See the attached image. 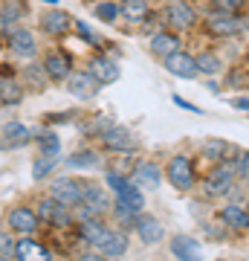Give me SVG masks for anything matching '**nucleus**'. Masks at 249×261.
I'll return each mask as SVG.
<instances>
[{
	"label": "nucleus",
	"mask_w": 249,
	"mask_h": 261,
	"mask_svg": "<svg viewBox=\"0 0 249 261\" xmlns=\"http://www.w3.org/2000/svg\"><path fill=\"white\" fill-rule=\"evenodd\" d=\"M165 180L177 192H191L197 186V171H194V163L188 154H174V157L165 163Z\"/></svg>",
	"instance_id": "1"
},
{
	"label": "nucleus",
	"mask_w": 249,
	"mask_h": 261,
	"mask_svg": "<svg viewBox=\"0 0 249 261\" xmlns=\"http://www.w3.org/2000/svg\"><path fill=\"white\" fill-rule=\"evenodd\" d=\"M235 160H226V163H214L209 177L203 183V195L206 197H223V195H232V186H235Z\"/></svg>",
	"instance_id": "2"
},
{
	"label": "nucleus",
	"mask_w": 249,
	"mask_h": 261,
	"mask_svg": "<svg viewBox=\"0 0 249 261\" xmlns=\"http://www.w3.org/2000/svg\"><path fill=\"white\" fill-rule=\"evenodd\" d=\"M246 29V20L240 15H223V12H212L206 18V32L214 38H235Z\"/></svg>",
	"instance_id": "3"
},
{
	"label": "nucleus",
	"mask_w": 249,
	"mask_h": 261,
	"mask_svg": "<svg viewBox=\"0 0 249 261\" xmlns=\"http://www.w3.org/2000/svg\"><path fill=\"white\" fill-rule=\"evenodd\" d=\"M49 197H56L58 203L64 206H81L84 200V183L81 180H73V177H56L49 183Z\"/></svg>",
	"instance_id": "4"
},
{
	"label": "nucleus",
	"mask_w": 249,
	"mask_h": 261,
	"mask_svg": "<svg viewBox=\"0 0 249 261\" xmlns=\"http://www.w3.org/2000/svg\"><path fill=\"white\" fill-rule=\"evenodd\" d=\"M165 20L174 29H191L197 27V9L188 0H165Z\"/></svg>",
	"instance_id": "5"
},
{
	"label": "nucleus",
	"mask_w": 249,
	"mask_h": 261,
	"mask_svg": "<svg viewBox=\"0 0 249 261\" xmlns=\"http://www.w3.org/2000/svg\"><path fill=\"white\" fill-rule=\"evenodd\" d=\"M168 250L177 261H203L206 252H203V244L197 241L194 235H174L168 241Z\"/></svg>",
	"instance_id": "6"
},
{
	"label": "nucleus",
	"mask_w": 249,
	"mask_h": 261,
	"mask_svg": "<svg viewBox=\"0 0 249 261\" xmlns=\"http://www.w3.org/2000/svg\"><path fill=\"white\" fill-rule=\"evenodd\" d=\"M133 229H136L139 241L148 244V247H154V244H159L165 238V229L159 224V218H154L151 212H139L136 218H133Z\"/></svg>",
	"instance_id": "7"
},
{
	"label": "nucleus",
	"mask_w": 249,
	"mask_h": 261,
	"mask_svg": "<svg viewBox=\"0 0 249 261\" xmlns=\"http://www.w3.org/2000/svg\"><path fill=\"white\" fill-rule=\"evenodd\" d=\"M9 229L18 235H35L41 218H38V209H29V206H15L9 209Z\"/></svg>",
	"instance_id": "8"
},
{
	"label": "nucleus",
	"mask_w": 249,
	"mask_h": 261,
	"mask_svg": "<svg viewBox=\"0 0 249 261\" xmlns=\"http://www.w3.org/2000/svg\"><path fill=\"white\" fill-rule=\"evenodd\" d=\"M113 195H116V203L119 206H125L128 212H133V215H139V212H145V195H142V189L133 183V180H125L122 186H116L113 189Z\"/></svg>",
	"instance_id": "9"
},
{
	"label": "nucleus",
	"mask_w": 249,
	"mask_h": 261,
	"mask_svg": "<svg viewBox=\"0 0 249 261\" xmlns=\"http://www.w3.org/2000/svg\"><path fill=\"white\" fill-rule=\"evenodd\" d=\"M162 64H165V70L168 73H174L177 79H197L200 75V70H197V61H194V56L191 53H185V49H177L174 56H168V58H162Z\"/></svg>",
	"instance_id": "10"
},
{
	"label": "nucleus",
	"mask_w": 249,
	"mask_h": 261,
	"mask_svg": "<svg viewBox=\"0 0 249 261\" xmlns=\"http://www.w3.org/2000/svg\"><path fill=\"white\" fill-rule=\"evenodd\" d=\"M99 79L90 73V70H78V73H70L67 79V90L75 96V99H90V96L99 93Z\"/></svg>",
	"instance_id": "11"
},
{
	"label": "nucleus",
	"mask_w": 249,
	"mask_h": 261,
	"mask_svg": "<svg viewBox=\"0 0 249 261\" xmlns=\"http://www.w3.org/2000/svg\"><path fill=\"white\" fill-rule=\"evenodd\" d=\"M38 218L46 221V224H56V226H70L73 218H70V206L58 203L56 197H44L38 203Z\"/></svg>",
	"instance_id": "12"
},
{
	"label": "nucleus",
	"mask_w": 249,
	"mask_h": 261,
	"mask_svg": "<svg viewBox=\"0 0 249 261\" xmlns=\"http://www.w3.org/2000/svg\"><path fill=\"white\" fill-rule=\"evenodd\" d=\"M162 174H165V171H162L154 160H142V163H136V168H133L130 180H133V183L145 192V189H157L159 183H162Z\"/></svg>",
	"instance_id": "13"
},
{
	"label": "nucleus",
	"mask_w": 249,
	"mask_h": 261,
	"mask_svg": "<svg viewBox=\"0 0 249 261\" xmlns=\"http://www.w3.org/2000/svg\"><path fill=\"white\" fill-rule=\"evenodd\" d=\"M9 49L18 58H26V61H29V58L38 53V41H35V35H32L29 29L18 27V29H12V32H9Z\"/></svg>",
	"instance_id": "14"
},
{
	"label": "nucleus",
	"mask_w": 249,
	"mask_h": 261,
	"mask_svg": "<svg viewBox=\"0 0 249 261\" xmlns=\"http://www.w3.org/2000/svg\"><path fill=\"white\" fill-rule=\"evenodd\" d=\"M102 145L107 151H130L133 148V137L125 125H107L102 130Z\"/></svg>",
	"instance_id": "15"
},
{
	"label": "nucleus",
	"mask_w": 249,
	"mask_h": 261,
	"mask_svg": "<svg viewBox=\"0 0 249 261\" xmlns=\"http://www.w3.org/2000/svg\"><path fill=\"white\" fill-rule=\"evenodd\" d=\"M151 56H157L159 61L168 56H174L177 49H183V44H180V35H174V32H165V29H159V32H154V38H151Z\"/></svg>",
	"instance_id": "16"
},
{
	"label": "nucleus",
	"mask_w": 249,
	"mask_h": 261,
	"mask_svg": "<svg viewBox=\"0 0 249 261\" xmlns=\"http://www.w3.org/2000/svg\"><path fill=\"white\" fill-rule=\"evenodd\" d=\"M70 27H73V18H70L64 9H49V12H44V18H41V29L52 38L67 35Z\"/></svg>",
	"instance_id": "17"
},
{
	"label": "nucleus",
	"mask_w": 249,
	"mask_h": 261,
	"mask_svg": "<svg viewBox=\"0 0 249 261\" xmlns=\"http://www.w3.org/2000/svg\"><path fill=\"white\" fill-rule=\"evenodd\" d=\"M217 221H220L226 229H235V232L249 229V212L240 203H226L220 212H217Z\"/></svg>",
	"instance_id": "18"
},
{
	"label": "nucleus",
	"mask_w": 249,
	"mask_h": 261,
	"mask_svg": "<svg viewBox=\"0 0 249 261\" xmlns=\"http://www.w3.org/2000/svg\"><path fill=\"white\" fill-rule=\"evenodd\" d=\"M15 258L18 261H52V252L44 244H38L35 238L23 235V241L15 244Z\"/></svg>",
	"instance_id": "19"
},
{
	"label": "nucleus",
	"mask_w": 249,
	"mask_h": 261,
	"mask_svg": "<svg viewBox=\"0 0 249 261\" xmlns=\"http://www.w3.org/2000/svg\"><path fill=\"white\" fill-rule=\"evenodd\" d=\"M44 70H46V79L49 82H67L70 73H73V64L64 53H49L44 58Z\"/></svg>",
	"instance_id": "20"
},
{
	"label": "nucleus",
	"mask_w": 249,
	"mask_h": 261,
	"mask_svg": "<svg viewBox=\"0 0 249 261\" xmlns=\"http://www.w3.org/2000/svg\"><path fill=\"white\" fill-rule=\"evenodd\" d=\"M90 73L99 79V84H113V82H119V75H122V70H119V64L113 61V58H107V56H96L90 61Z\"/></svg>",
	"instance_id": "21"
},
{
	"label": "nucleus",
	"mask_w": 249,
	"mask_h": 261,
	"mask_svg": "<svg viewBox=\"0 0 249 261\" xmlns=\"http://www.w3.org/2000/svg\"><path fill=\"white\" fill-rule=\"evenodd\" d=\"M81 241H87V244H93V247H99V244L104 241V235L110 232L107 226L99 221V215H90V212H84V218H81Z\"/></svg>",
	"instance_id": "22"
},
{
	"label": "nucleus",
	"mask_w": 249,
	"mask_h": 261,
	"mask_svg": "<svg viewBox=\"0 0 249 261\" xmlns=\"http://www.w3.org/2000/svg\"><path fill=\"white\" fill-rule=\"evenodd\" d=\"M96 250H102L110 261L122 258V255L128 252V235H125V232H116V229H110V232L104 235V241L99 244Z\"/></svg>",
	"instance_id": "23"
},
{
	"label": "nucleus",
	"mask_w": 249,
	"mask_h": 261,
	"mask_svg": "<svg viewBox=\"0 0 249 261\" xmlns=\"http://www.w3.org/2000/svg\"><path fill=\"white\" fill-rule=\"evenodd\" d=\"M107 206V192L96 183H84V200H81V209L90 215H99Z\"/></svg>",
	"instance_id": "24"
},
{
	"label": "nucleus",
	"mask_w": 249,
	"mask_h": 261,
	"mask_svg": "<svg viewBox=\"0 0 249 261\" xmlns=\"http://www.w3.org/2000/svg\"><path fill=\"white\" fill-rule=\"evenodd\" d=\"M32 137H35V130L29 128V125H23V122H9V125H3V142L12 145V148L29 142Z\"/></svg>",
	"instance_id": "25"
},
{
	"label": "nucleus",
	"mask_w": 249,
	"mask_h": 261,
	"mask_svg": "<svg viewBox=\"0 0 249 261\" xmlns=\"http://www.w3.org/2000/svg\"><path fill=\"white\" fill-rule=\"evenodd\" d=\"M200 151H203V157H209L212 163H226V160H235V157H232V145L226 140H217V137H214V140H206Z\"/></svg>",
	"instance_id": "26"
},
{
	"label": "nucleus",
	"mask_w": 249,
	"mask_h": 261,
	"mask_svg": "<svg viewBox=\"0 0 249 261\" xmlns=\"http://www.w3.org/2000/svg\"><path fill=\"white\" fill-rule=\"evenodd\" d=\"M119 9H122V18H128L130 23H139V20L148 18L151 3L148 0H119Z\"/></svg>",
	"instance_id": "27"
},
{
	"label": "nucleus",
	"mask_w": 249,
	"mask_h": 261,
	"mask_svg": "<svg viewBox=\"0 0 249 261\" xmlns=\"http://www.w3.org/2000/svg\"><path fill=\"white\" fill-rule=\"evenodd\" d=\"M194 61H197V70L203 75H217L223 70V64H220V56L217 53H212V49H203V53H197L194 56Z\"/></svg>",
	"instance_id": "28"
},
{
	"label": "nucleus",
	"mask_w": 249,
	"mask_h": 261,
	"mask_svg": "<svg viewBox=\"0 0 249 261\" xmlns=\"http://www.w3.org/2000/svg\"><path fill=\"white\" fill-rule=\"evenodd\" d=\"M23 99V87L12 79H0V105H18Z\"/></svg>",
	"instance_id": "29"
},
{
	"label": "nucleus",
	"mask_w": 249,
	"mask_h": 261,
	"mask_svg": "<svg viewBox=\"0 0 249 261\" xmlns=\"http://www.w3.org/2000/svg\"><path fill=\"white\" fill-rule=\"evenodd\" d=\"M93 15L99 20H104V23H113L122 15V9H119V3H113V0H102V3L93 6Z\"/></svg>",
	"instance_id": "30"
},
{
	"label": "nucleus",
	"mask_w": 249,
	"mask_h": 261,
	"mask_svg": "<svg viewBox=\"0 0 249 261\" xmlns=\"http://www.w3.org/2000/svg\"><path fill=\"white\" fill-rule=\"evenodd\" d=\"M67 166L70 168H96L99 166V154L96 151H78L73 157L67 160Z\"/></svg>",
	"instance_id": "31"
},
{
	"label": "nucleus",
	"mask_w": 249,
	"mask_h": 261,
	"mask_svg": "<svg viewBox=\"0 0 249 261\" xmlns=\"http://www.w3.org/2000/svg\"><path fill=\"white\" fill-rule=\"evenodd\" d=\"M52 168H56V157H46V154H41V157L32 163V177H35V180H46Z\"/></svg>",
	"instance_id": "32"
},
{
	"label": "nucleus",
	"mask_w": 249,
	"mask_h": 261,
	"mask_svg": "<svg viewBox=\"0 0 249 261\" xmlns=\"http://www.w3.org/2000/svg\"><path fill=\"white\" fill-rule=\"evenodd\" d=\"M41 154L46 157H58L61 154V140H58V134H41Z\"/></svg>",
	"instance_id": "33"
},
{
	"label": "nucleus",
	"mask_w": 249,
	"mask_h": 261,
	"mask_svg": "<svg viewBox=\"0 0 249 261\" xmlns=\"http://www.w3.org/2000/svg\"><path fill=\"white\" fill-rule=\"evenodd\" d=\"M214 12H223V15H240L246 9V0H212Z\"/></svg>",
	"instance_id": "34"
},
{
	"label": "nucleus",
	"mask_w": 249,
	"mask_h": 261,
	"mask_svg": "<svg viewBox=\"0 0 249 261\" xmlns=\"http://www.w3.org/2000/svg\"><path fill=\"white\" fill-rule=\"evenodd\" d=\"M235 171L240 180H249V151H238L235 154Z\"/></svg>",
	"instance_id": "35"
},
{
	"label": "nucleus",
	"mask_w": 249,
	"mask_h": 261,
	"mask_svg": "<svg viewBox=\"0 0 249 261\" xmlns=\"http://www.w3.org/2000/svg\"><path fill=\"white\" fill-rule=\"evenodd\" d=\"M73 27L78 29V38H81V41H87V44H102V38L96 35V32L84 23V20H73Z\"/></svg>",
	"instance_id": "36"
},
{
	"label": "nucleus",
	"mask_w": 249,
	"mask_h": 261,
	"mask_svg": "<svg viewBox=\"0 0 249 261\" xmlns=\"http://www.w3.org/2000/svg\"><path fill=\"white\" fill-rule=\"evenodd\" d=\"M0 12H3V18H6V23H15V20L20 18V3H6V6H0Z\"/></svg>",
	"instance_id": "37"
},
{
	"label": "nucleus",
	"mask_w": 249,
	"mask_h": 261,
	"mask_svg": "<svg viewBox=\"0 0 249 261\" xmlns=\"http://www.w3.org/2000/svg\"><path fill=\"white\" fill-rule=\"evenodd\" d=\"M15 244L18 241H12V235L0 232V255H15Z\"/></svg>",
	"instance_id": "38"
},
{
	"label": "nucleus",
	"mask_w": 249,
	"mask_h": 261,
	"mask_svg": "<svg viewBox=\"0 0 249 261\" xmlns=\"http://www.w3.org/2000/svg\"><path fill=\"white\" fill-rule=\"evenodd\" d=\"M78 261H110V258H107L102 250H96V247H93V250H84L81 255H78Z\"/></svg>",
	"instance_id": "39"
},
{
	"label": "nucleus",
	"mask_w": 249,
	"mask_h": 261,
	"mask_svg": "<svg viewBox=\"0 0 249 261\" xmlns=\"http://www.w3.org/2000/svg\"><path fill=\"white\" fill-rule=\"evenodd\" d=\"M232 108L235 111H240V113H249V96H232Z\"/></svg>",
	"instance_id": "40"
},
{
	"label": "nucleus",
	"mask_w": 249,
	"mask_h": 261,
	"mask_svg": "<svg viewBox=\"0 0 249 261\" xmlns=\"http://www.w3.org/2000/svg\"><path fill=\"white\" fill-rule=\"evenodd\" d=\"M171 102H174L177 108H183V111H191V113H203V111H200V108H197V105H191V102H185L183 96H171Z\"/></svg>",
	"instance_id": "41"
},
{
	"label": "nucleus",
	"mask_w": 249,
	"mask_h": 261,
	"mask_svg": "<svg viewBox=\"0 0 249 261\" xmlns=\"http://www.w3.org/2000/svg\"><path fill=\"white\" fill-rule=\"evenodd\" d=\"M3 29H12V27L6 23V18H3V12H0V35H3Z\"/></svg>",
	"instance_id": "42"
},
{
	"label": "nucleus",
	"mask_w": 249,
	"mask_h": 261,
	"mask_svg": "<svg viewBox=\"0 0 249 261\" xmlns=\"http://www.w3.org/2000/svg\"><path fill=\"white\" fill-rule=\"evenodd\" d=\"M206 87H209L212 93H217V90H220V84H217V82H206Z\"/></svg>",
	"instance_id": "43"
},
{
	"label": "nucleus",
	"mask_w": 249,
	"mask_h": 261,
	"mask_svg": "<svg viewBox=\"0 0 249 261\" xmlns=\"http://www.w3.org/2000/svg\"><path fill=\"white\" fill-rule=\"evenodd\" d=\"M0 261H12V255H0Z\"/></svg>",
	"instance_id": "44"
},
{
	"label": "nucleus",
	"mask_w": 249,
	"mask_h": 261,
	"mask_svg": "<svg viewBox=\"0 0 249 261\" xmlns=\"http://www.w3.org/2000/svg\"><path fill=\"white\" fill-rule=\"evenodd\" d=\"M46 3H52V6H56V0H46Z\"/></svg>",
	"instance_id": "45"
},
{
	"label": "nucleus",
	"mask_w": 249,
	"mask_h": 261,
	"mask_svg": "<svg viewBox=\"0 0 249 261\" xmlns=\"http://www.w3.org/2000/svg\"><path fill=\"white\" fill-rule=\"evenodd\" d=\"M246 6H249V0H246Z\"/></svg>",
	"instance_id": "46"
},
{
	"label": "nucleus",
	"mask_w": 249,
	"mask_h": 261,
	"mask_svg": "<svg viewBox=\"0 0 249 261\" xmlns=\"http://www.w3.org/2000/svg\"><path fill=\"white\" fill-rule=\"evenodd\" d=\"M246 87H249V82H246Z\"/></svg>",
	"instance_id": "47"
}]
</instances>
